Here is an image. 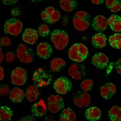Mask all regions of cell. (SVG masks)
Wrapping results in <instances>:
<instances>
[{
    "instance_id": "7c38bea8",
    "label": "cell",
    "mask_w": 121,
    "mask_h": 121,
    "mask_svg": "<svg viewBox=\"0 0 121 121\" xmlns=\"http://www.w3.org/2000/svg\"><path fill=\"white\" fill-rule=\"evenodd\" d=\"M92 61L94 65L97 68L103 69L107 67L108 59L104 54L98 53L93 56Z\"/></svg>"
},
{
    "instance_id": "836d02e7",
    "label": "cell",
    "mask_w": 121,
    "mask_h": 121,
    "mask_svg": "<svg viewBox=\"0 0 121 121\" xmlns=\"http://www.w3.org/2000/svg\"><path fill=\"white\" fill-rule=\"evenodd\" d=\"M9 89L8 85L5 84H1L0 94L1 96H6L9 92Z\"/></svg>"
},
{
    "instance_id": "9c48e42d",
    "label": "cell",
    "mask_w": 121,
    "mask_h": 121,
    "mask_svg": "<svg viewBox=\"0 0 121 121\" xmlns=\"http://www.w3.org/2000/svg\"><path fill=\"white\" fill-rule=\"evenodd\" d=\"M27 79V72L24 69L17 67L12 71L11 80L14 84L19 86L23 85L25 83Z\"/></svg>"
},
{
    "instance_id": "8d00e7d4",
    "label": "cell",
    "mask_w": 121,
    "mask_h": 121,
    "mask_svg": "<svg viewBox=\"0 0 121 121\" xmlns=\"http://www.w3.org/2000/svg\"><path fill=\"white\" fill-rule=\"evenodd\" d=\"M1 1L5 5L11 6L15 4L17 0H1Z\"/></svg>"
},
{
    "instance_id": "3957f363",
    "label": "cell",
    "mask_w": 121,
    "mask_h": 121,
    "mask_svg": "<svg viewBox=\"0 0 121 121\" xmlns=\"http://www.w3.org/2000/svg\"><path fill=\"white\" fill-rule=\"evenodd\" d=\"M51 38L55 48L59 50L64 49L69 41L68 33L64 31L58 29L52 32Z\"/></svg>"
},
{
    "instance_id": "30bf717a",
    "label": "cell",
    "mask_w": 121,
    "mask_h": 121,
    "mask_svg": "<svg viewBox=\"0 0 121 121\" xmlns=\"http://www.w3.org/2000/svg\"><path fill=\"white\" fill-rule=\"evenodd\" d=\"M73 102L77 106L80 108L85 107L90 105L91 98L86 92L79 91L73 95Z\"/></svg>"
},
{
    "instance_id": "52a82bcc",
    "label": "cell",
    "mask_w": 121,
    "mask_h": 121,
    "mask_svg": "<svg viewBox=\"0 0 121 121\" xmlns=\"http://www.w3.org/2000/svg\"><path fill=\"white\" fill-rule=\"evenodd\" d=\"M48 108L50 112L56 113L61 110L64 106V101L61 96L53 95L48 99Z\"/></svg>"
},
{
    "instance_id": "74e56055",
    "label": "cell",
    "mask_w": 121,
    "mask_h": 121,
    "mask_svg": "<svg viewBox=\"0 0 121 121\" xmlns=\"http://www.w3.org/2000/svg\"><path fill=\"white\" fill-rule=\"evenodd\" d=\"M115 67L117 73L121 74V59L117 61L115 64Z\"/></svg>"
},
{
    "instance_id": "d4e9b609",
    "label": "cell",
    "mask_w": 121,
    "mask_h": 121,
    "mask_svg": "<svg viewBox=\"0 0 121 121\" xmlns=\"http://www.w3.org/2000/svg\"><path fill=\"white\" fill-rule=\"evenodd\" d=\"M78 43H76L71 47L69 52V56L70 60L77 62L80 63L82 62L84 60L78 53Z\"/></svg>"
},
{
    "instance_id": "d590c367",
    "label": "cell",
    "mask_w": 121,
    "mask_h": 121,
    "mask_svg": "<svg viewBox=\"0 0 121 121\" xmlns=\"http://www.w3.org/2000/svg\"><path fill=\"white\" fill-rule=\"evenodd\" d=\"M1 44L5 46H9L11 45V40L8 37L3 38L1 39Z\"/></svg>"
},
{
    "instance_id": "4316f807",
    "label": "cell",
    "mask_w": 121,
    "mask_h": 121,
    "mask_svg": "<svg viewBox=\"0 0 121 121\" xmlns=\"http://www.w3.org/2000/svg\"><path fill=\"white\" fill-rule=\"evenodd\" d=\"M108 116L111 121H121V108L117 106L112 107L108 112Z\"/></svg>"
},
{
    "instance_id": "f546056e",
    "label": "cell",
    "mask_w": 121,
    "mask_h": 121,
    "mask_svg": "<svg viewBox=\"0 0 121 121\" xmlns=\"http://www.w3.org/2000/svg\"><path fill=\"white\" fill-rule=\"evenodd\" d=\"M93 84V82L92 79H86L81 83L80 87L83 91L87 92L92 89Z\"/></svg>"
},
{
    "instance_id": "44dd1931",
    "label": "cell",
    "mask_w": 121,
    "mask_h": 121,
    "mask_svg": "<svg viewBox=\"0 0 121 121\" xmlns=\"http://www.w3.org/2000/svg\"><path fill=\"white\" fill-rule=\"evenodd\" d=\"M108 24L113 31H121V17L112 15L107 20Z\"/></svg>"
},
{
    "instance_id": "f1b7e54d",
    "label": "cell",
    "mask_w": 121,
    "mask_h": 121,
    "mask_svg": "<svg viewBox=\"0 0 121 121\" xmlns=\"http://www.w3.org/2000/svg\"><path fill=\"white\" fill-rule=\"evenodd\" d=\"M106 4L112 12H117L121 8V0H107Z\"/></svg>"
},
{
    "instance_id": "ac0fdd59",
    "label": "cell",
    "mask_w": 121,
    "mask_h": 121,
    "mask_svg": "<svg viewBox=\"0 0 121 121\" xmlns=\"http://www.w3.org/2000/svg\"><path fill=\"white\" fill-rule=\"evenodd\" d=\"M107 39L104 34L98 33L95 34L92 39L93 46L97 48H103L106 45Z\"/></svg>"
},
{
    "instance_id": "e575fe53",
    "label": "cell",
    "mask_w": 121,
    "mask_h": 121,
    "mask_svg": "<svg viewBox=\"0 0 121 121\" xmlns=\"http://www.w3.org/2000/svg\"><path fill=\"white\" fill-rule=\"evenodd\" d=\"M15 59V55L11 52H8L6 55V60L8 63H10L14 61Z\"/></svg>"
},
{
    "instance_id": "d6a6232c",
    "label": "cell",
    "mask_w": 121,
    "mask_h": 121,
    "mask_svg": "<svg viewBox=\"0 0 121 121\" xmlns=\"http://www.w3.org/2000/svg\"><path fill=\"white\" fill-rule=\"evenodd\" d=\"M115 38V42L110 43L111 46L117 48H121V34H115L114 35Z\"/></svg>"
},
{
    "instance_id": "277c9868",
    "label": "cell",
    "mask_w": 121,
    "mask_h": 121,
    "mask_svg": "<svg viewBox=\"0 0 121 121\" xmlns=\"http://www.w3.org/2000/svg\"><path fill=\"white\" fill-rule=\"evenodd\" d=\"M16 54L17 58L23 63H30L33 60L34 53L32 49L23 44L18 46Z\"/></svg>"
},
{
    "instance_id": "4dcf8cb0",
    "label": "cell",
    "mask_w": 121,
    "mask_h": 121,
    "mask_svg": "<svg viewBox=\"0 0 121 121\" xmlns=\"http://www.w3.org/2000/svg\"><path fill=\"white\" fill-rule=\"evenodd\" d=\"M78 50L80 56L84 60L86 59L88 54V48L83 44L82 43L78 44Z\"/></svg>"
},
{
    "instance_id": "7a4b0ae2",
    "label": "cell",
    "mask_w": 121,
    "mask_h": 121,
    "mask_svg": "<svg viewBox=\"0 0 121 121\" xmlns=\"http://www.w3.org/2000/svg\"><path fill=\"white\" fill-rule=\"evenodd\" d=\"M91 17L85 11L77 12L73 18V23L75 28L78 31L85 30L91 23Z\"/></svg>"
},
{
    "instance_id": "484cf974",
    "label": "cell",
    "mask_w": 121,
    "mask_h": 121,
    "mask_svg": "<svg viewBox=\"0 0 121 121\" xmlns=\"http://www.w3.org/2000/svg\"><path fill=\"white\" fill-rule=\"evenodd\" d=\"M60 6L65 11L71 12L76 7L77 0H61Z\"/></svg>"
},
{
    "instance_id": "e0dca14e",
    "label": "cell",
    "mask_w": 121,
    "mask_h": 121,
    "mask_svg": "<svg viewBox=\"0 0 121 121\" xmlns=\"http://www.w3.org/2000/svg\"><path fill=\"white\" fill-rule=\"evenodd\" d=\"M37 33L33 29H27L25 30L22 36L23 40L26 43L33 44L38 40Z\"/></svg>"
},
{
    "instance_id": "5bb4252c",
    "label": "cell",
    "mask_w": 121,
    "mask_h": 121,
    "mask_svg": "<svg viewBox=\"0 0 121 121\" xmlns=\"http://www.w3.org/2000/svg\"><path fill=\"white\" fill-rule=\"evenodd\" d=\"M31 110L33 114L36 117H41L44 115L46 113L47 108L44 100H40L33 105Z\"/></svg>"
},
{
    "instance_id": "83f0119b",
    "label": "cell",
    "mask_w": 121,
    "mask_h": 121,
    "mask_svg": "<svg viewBox=\"0 0 121 121\" xmlns=\"http://www.w3.org/2000/svg\"><path fill=\"white\" fill-rule=\"evenodd\" d=\"M13 112L7 107L2 106L0 108V120L1 121H9L11 120Z\"/></svg>"
},
{
    "instance_id": "ba28073f",
    "label": "cell",
    "mask_w": 121,
    "mask_h": 121,
    "mask_svg": "<svg viewBox=\"0 0 121 121\" xmlns=\"http://www.w3.org/2000/svg\"><path fill=\"white\" fill-rule=\"evenodd\" d=\"M69 76L76 80L83 78L86 74L85 66L82 63H76L72 64L68 69Z\"/></svg>"
},
{
    "instance_id": "4fadbf2b",
    "label": "cell",
    "mask_w": 121,
    "mask_h": 121,
    "mask_svg": "<svg viewBox=\"0 0 121 121\" xmlns=\"http://www.w3.org/2000/svg\"><path fill=\"white\" fill-rule=\"evenodd\" d=\"M53 52L52 46L46 42H42L39 44L37 48L38 55L44 59L49 58Z\"/></svg>"
},
{
    "instance_id": "6da1fadb",
    "label": "cell",
    "mask_w": 121,
    "mask_h": 121,
    "mask_svg": "<svg viewBox=\"0 0 121 121\" xmlns=\"http://www.w3.org/2000/svg\"><path fill=\"white\" fill-rule=\"evenodd\" d=\"M52 74L47 69L39 68L35 71L33 75V80L38 87H43L49 85L53 80Z\"/></svg>"
},
{
    "instance_id": "603a6c76",
    "label": "cell",
    "mask_w": 121,
    "mask_h": 121,
    "mask_svg": "<svg viewBox=\"0 0 121 121\" xmlns=\"http://www.w3.org/2000/svg\"><path fill=\"white\" fill-rule=\"evenodd\" d=\"M66 64V62L63 59L54 58L50 62V68L54 72H60L65 67Z\"/></svg>"
},
{
    "instance_id": "cb8c5ba5",
    "label": "cell",
    "mask_w": 121,
    "mask_h": 121,
    "mask_svg": "<svg viewBox=\"0 0 121 121\" xmlns=\"http://www.w3.org/2000/svg\"><path fill=\"white\" fill-rule=\"evenodd\" d=\"M76 119L75 113L70 108H65L60 115V121H74Z\"/></svg>"
},
{
    "instance_id": "9a60e30c",
    "label": "cell",
    "mask_w": 121,
    "mask_h": 121,
    "mask_svg": "<svg viewBox=\"0 0 121 121\" xmlns=\"http://www.w3.org/2000/svg\"><path fill=\"white\" fill-rule=\"evenodd\" d=\"M116 91L115 85L111 83H108L103 85L101 87V95L106 99L111 98Z\"/></svg>"
},
{
    "instance_id": "7402d4cb",
    "label": "cell",
    "mask_w": 121,
    "mask_h": 121,
    "mask_svg": "<svg viewBox=\"0 0 121 121\" xmlns=\"http://www.w3.org/2000/svg\"><path fill=\"white\" fill-rule=\"evenodd\" d=\"M39 94V91L38 86L31 85L27 89L25 95L29 101L34 102L37 100Z\"/></svg>"
},
{
    "instance_id": "8fae6325",
    "label": "cell",
    "mask_w": 121,
    "mask_h": 121,
    "mask_svg": "<svg viewBox=\"0 0 121 121\" xmlns=\"http://www.w3.org/2000/svg\"><path fill=\"white\" fill-rule=\"evenodd\" d=\"M60 13L52 7L46 8L41 14V18L43 21L48 24H53L60 19Z\"/></svg>"
},
{
    "instance_id": "d6986e66",
    "label": "cell",
    "mask_w": 121,
    "mask_h": 121,
    "mask_svg": "<svg viewBox=\"0 0 121 121\" xmlns=\"http://www.w3.org/2000/svg\"><path fill=\"white\" fill-rule=\"evenodd\" d=\"M9 95L10 99L14 103H19L21 102L24 98L25 95L23 91L17 87L12 89L10 92Z\"/></svg>"
},
{
    "instance_id": "b9f144b4",
    "label": "cell",
    "mask_w": 121,
    "mask_h": 121,
    "mask_svg": "<svg viewBox=\"0 0 121 121\" xmlns=\"http://www.w3.org/2000/svg\"><path fill=\"white\" fill-rule=\"evenodd\" d=\"M109 43H112V42H115V38L114 35L110 36L109 38Z\"/></svg>"
},
{
    "instance_id": "7bdbcfd3",
    "label": "cell",
    "mask_w": 121,
    "mask_h": 121,
    "mask_svg": "<svg viewBox=\"0 0 121 121\" xmlns=\"http://www.w3.org/2000/svg\"><path fill=\"white\" fill-rule=\"evenodd\" d=\"M31 1L34 2H40L44 0H30Z\"/></svg>"
},
{
    "instance_id": "ffe728a7",
    "label": "cell",
    "mask_w": 121,
    "mask_h": 121,
    "mask_svg": "<svg viewBox=\"0 0 121 121\" xmlns=\"http://www.w3.org/2000/svg\"><path fill=\"white\" fill-rule=\"evenodd\" d=\"M85 117L87 120L91 121H98L101 115V112L99 108L92 107L86 111Z\"/></svg>"
},
{
    "instance_id": "8992f818",
    "label": "cell",
    "mask_w": 121,
    "mask_h": 121,
    "mask_svg": "<svg viewBox=\"0 0 121 121\" xmlns=\"http://www.w3.org/2000/svg\"><path fill=\"white\" fill-rule=\"evenodd\" d=\"M72 85L71 80L66 77H61L56 80L53 87L58 93L65 95L70 91Z\"/></svg>"
},
{
    "instance_id": "5b68a950",
    "label": "cell",
    "mask_w": 121,
    "mask_h": 121,
    "mask_svg": "<svg viewBox=\"0 0 121 121\" xmlns=\"http://www.w3.org/2000/svg\"><path fill=\"white\" fill-rule=\"evenodd\" d=\"M23 28L22 22L18 19L11 18L5 23L4 30L6 33L13 36L18 35L22 32Z\"/></svg>"
},
{
    "instance_id": "1f68e13d",
    "label": "cell",
    "mask_w": 121,
    "mask_h": 121,
    "mask_svg": "<svg viewBox=\"0 0 121 121\" xmlns=\"http://www.w3.org/2000/svg\"><path fill=\"white\" fill-rule=\"evenodd\" d=\"M50 32V29L48 26L44 24L40 25L38 30L39 35L42 37H45L48 36Z\"/></svg>"
},
{
    "instance_id": "60d3db41",
    "label": "cell",
    "mask_w": 121,
    "mask_h": 121,
    "mask_svg": "<svg viewBox=\"0 0 121 121\" xmlns=\"http://www.w3.org/2000/svg\"><path fill=\"white\" fill-rule=\"evenodd\" d=\"M4 59V54L2 52L1 49V48L0 50V63L3 61Z\"/></svg>"
},
{
    "instance_id": "ab89813d",
    "label": "cell",
    "mask_w": 121,
    "mask_h": 121,
    "mask_svg": "<svg viewBox=\"0 0 121 121\" xmlns=\"http://www.w3.org/2000/svg\"><path fill=\"white\" fill-rule=\"evenodd\" d=\"M104 1L105 0H91V2L97 5L102 4Z\"/></svg>"
},
{
    "instance_id": "f35d334b",
    "label": "cell",
    "mask_w": 121,
    "mask_h": 121,
    "mask_svg": "<svg viewBox=\"0 0 121 121\" xmlns=\"http://www.w3.org/2000/svg\"><path fill=\"white\" fill-rule=\"evenodd\" d=\"M4 77V69L1 66L0 67V79L2 80Z\"/></svg>"
},
{
    "instance_id": "2e32d148",
    "label": "cell",
    "mask_w": 121,
    "mask_h": 121,
    "mask_svg": "<svg viewBox=\"0 0 121 121\" xmlns=\"http://www.w3.org/2000/svg\"><path fill=\"white\" fill-rule=\"evenodd\" d=\"M107 20L106 17L101 15L97 16L93 19L92 26L94 30L96 31H103L107 28Z\"/></svg>"
}]
</instances>
